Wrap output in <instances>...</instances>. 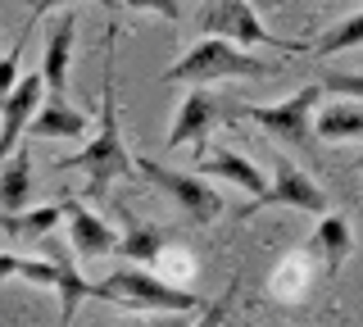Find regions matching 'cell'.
<instances>
[{"label":"cell","mask_w":363,"mask_h":327,"mask_svg":"<svg viewBox=\"0 0 363 327\" xmlns=\"http://www.w3.org/2000/svg\"><path fill=\"white\" fill-rule=\"evenodd\" d=\"M113 37H118V32H113ZM113 37H109V60H105V92H100V132L77 155L60 160V173H68V168H82L96 191L109 187V182H118V177H128L132 168H136V160L128 155V145H123V132H118V96H113Z\"/></svg>","instance_id":"6da1fadb"},{"label":"cell","mask_w":363,"mask_h":327,"mask_svg":"<svg viewBox=\"0 0 363 327\" xmlns=\"http://www.w3.org/2000/svg\"><path fill=\"white\" fill-rule=\"evenodd\" d=\"M268 73H277L272 60H259L255 50L204 32V41H196L186 55H177L164 69V82L168 87H209V82H227V77H268Z\"/></svg>","instance_id":"7a4b0ae2"},{"label":"cell","mask_w":363,"mask_h":327,"mask_svg":"<svg viewBox=\"0 0 363 327\" xmlns=\"http://www.w3.org/2000/svg\"><path fill=\"white\" fill-rule=\"evenodd\" d=\"M91 296L136 309V314H200L204 309L196 291H177L173 282L145 273V268H113L109 277L91 282Z\"/></svg>","instance_id":"3957f363"},{"label":"cell","mask_w":363,"mask_h":327,"mask_svg":"<svg viewBox=\"0 0 363 327\" xmlns=\"http://www.w3.org/2000/svg\"><path fill=\"white\" fill-rule=\"evenodd\" d=\"M318 100H323V82H309L295 96L277 100V105H241L236 118L259 123V128H264L272 141H281V145H309L313 141V109H318Z\"/></svg>","instance_id":"277c9868"},{"label":"cell","mask_w":363,"mask_h":327,"mask_svg":"<svg viewBox=\"0 0 363 327\" xmlns=\"http://www.w3.org/2000/svg\"><path fill=\"white\" fill-rule=\"evenodd\" d=\"M136 173H141L145 182H155L182 209V218L196 223V228H209V223L223 214V196L209 182H200L196 173H182V168H168L159 160H136Z\"/></svg>","instance_id":"5b68a950"},{"label":"cell","mask_w":363,"mask_h":327,"mask_svg":"<svg viewBox=\"0 0 363 327\" xmlns=\"http://www.w3.org/2000/svg\"><path fill=\"white\" fill-rule=\"evenodd\" d=\"M272 205L304 209V214H327V196H323V187H318V182H313L309 173H304L300 164H291L286 155H277V164H272V177H268V187L259 191L255 200H245V205L236 209V218H250L255 209H272Z\"/></svg>","instance_id":"8992f818"},{"label":"cell","mask_w":363,"mask_h":327,"mask_svg":"<svg viewBox=\"0 0 363 327\" xmlns=\"http://www.w3.org/2000/svg\"><path fill=\"white\" fill-rule=\"evenodd\" d=\"M41 105H45V77L41 73H23L14 82V92L0 96V164L18 150L23 132H28V123Z\"/></svg>","instance_id":"52a82bcc"},{"label":"cell","mask_w":363,"mask_h":327,"mask_svg":"<svg viewBox=\"0 0 363 327\" xmlns=\"http://www.w3.org/2000/svg\"><path fill=\"white\" fill-rule=\"evenodd\" d=\"M200 28L209 32V37L236 41V46H268V41H281L259 23V14H255L250 0H209L204 14H200Z\"/></svg>","instance_id":"ba28073f"},{"label":"cell","mask_w":363,"mask_h":327,"mask_svg":"<svg viewBox=\"0 0 363 327\" xmlns=\"http://www.w3.org/2000/svg\"><path fill=\"white\" fill-rule=\"evenodd\" d=\"M218 118H223V105L209 96V87H191V92L182 96L177 114H173V128H168V150H182V145L200 141Z\"/></svg>","instance_id":"9c48e42d"},{"label":"cell","mask_w":363,"mask_h":327,"mask_svg":"<svg viewBox=\"0 0 363 327\" xmlns=\"http://www.w3.org/2000/svg\"><path fill=\"white\" fill-rule=\"evenodd\" d=\"M73 37H77V14L73 5L60 9L45 41V60H41V77H45V96H64L68 92V69H73Z\"/></svg>","instance_id":"30bf717a"},{"label":"cell","mask_w":363,"mask_h":327,"mask_svg":"<svg viewBox=\"0 0 363 327\" xmlns=\"http://www.w3.org/2000/svg\"><path fill=\"white\" fill-rule=\"evenodd\" d=\"M64 223H68V241H73L77 259H100V255L118 250V232L100 214H91L82 200H68L64 205Z\"/></svg>","instance_id":"8fae6325"},{"label":"cell","mask_w":363,"mask_h":327,"mask_svg":"<svg viewBox=\"0 0 363 327\" xmlns=\"http://www.w3.org/2000/svg\"><path fill=\"white\" fill-rule=\"evenodd\" d=\"M28 132L37 141H82L91 132V118L82 114V109H73L64 96H45V105L32 114Z\"/></svg>","instance_id":"7c38bea8"},{"label":"cell","mask_w":363,"mask_h":327,"mask_svg":"<svg viewBox=\"0 0 363 327\" xmlns=\"http://www.w3.org/2000/svg\"><path fill=\"white\" fill-rule=\"evenodd\" d=\"M196 168H200L204 177H218V182L241 187L250 200H255L259 191L268 187V177L259 173V164H255V160H245V155H236V150H227V145H218V150H200Z\"/></svg>","instance_id":"4fadbf2b"},{"label":"cell","mask_w":363,"mask_h":327,"mask_svg":"<svg viewBox=\"0 0 363 327\" xmlns=\"http://www.w3.org/2000/svg\"><path fill=\"white\" fill-rule=\"evenodd\" d=\"M304 250L313 255V264L327 268V277H336L350 259V223L340 218V214H318V228H313Z\"/></svg>","instance_id":"5bb4252c"},{"label":"cell","mask_w":363,"mask_h":327,"mask_svg":"<svg viewBox=\"0 0 363 327\" xmlns=\"http://www.w3.org/2000/svg\"><path fill=\"white\" fill-rule=\"evenodd\" d=\"M313 132L323 141H363V100L354 96H340L332 105L313 109Z\"/></svg>","instance_id":"9a60e30c"},{"label":"cell","mask_w":363,"mask_h":327,"mask_svg":"<svg viewBox=\"0 0 363 327\" xmlns=\"http://www.w3.org/2000/svg\"><path fill=\"white\" fill-rule=\"evenodd\" d=\"M32 200V150L18 141V150L0 164V209H28Z\"/></svg>","instance_id":"2e32d148"},{"label":"cell","mask_w":363,"mask_h":327,"mask_svg":"<svg viewBox=\"0 0 363 327\" xmlns=\"http://www.w3.org/2000/svg\"><path fill=\"white\" fill-rule=\"evenodd\" d=\"M55 291H60V318L73 323V314L82 309V300H91V282L73 268V259L60 255V282H55Z\"/></svg>","instance_id":"e0dca14e"},{"label":"cell","mask_w":363,"mask_h":327,"mask_svg":"<svg viewBox=\"0 0 363 327\" xmlns=\"http://www.w3.org/2000/svg\"><path fill=\"white\" fill-rule=\"evenodd\" d=\"M354 46H363V9L350 14V18H340L327 37H318L313 46H304V50L309 55H340V50H354Z\"/></svg>","instance_id":"ac0fdd59"},{"label":"cell","mask_w":363,"mask_h":327,"mask_svg":"<svg viewBox=\"0 0 363 327\" xmlns=\"http://www.w3.org/2000/svg\"><path fill=\"white\" fill-rule=\"evenodd\" d=\"M309 264H313V255H309V250L291 255L286 264L277 268V277H272V291H277L281 300H300V296H304V287H309Z\"/></svg>","instance_id":"d6986e66"},{"label":"cell","mask_w":363,"mask_h":327,"mask_svg":"<svg viewBox=\"0 0 363 327\" xmlns=\"http://www.w3.org/2000/svg\"><path fill=\"white\" fill-rule=\"evenodd\" d=\"M118 255L141 259V264H155V259L164 255V232H159V228H141V223H132L128 236H118Z\"/></svg>","instance_id":"ffe728a7"},{"label":"cell","mask_w":363,"mask_h":327,"mask_svg":"<svg viewBox=\"0 0 363 327\" xmlns=\"http://www.w3.org/2000/svg\"><path fill=\"white\" fill-rule=\"evenodd\" d=\"M28 37H32V23L28 28H23L18 32V37H14V50H9V55H0V96H5V92H14V82H18V60H23V46H28Z\"/></svg>","instance_id":"44dd1931"},{"label":"cell","mask_w":363,"mask_h":327,"mask_svg":"<svg viewBox=\"0 0 363 327\" xmlns=\"http://www.w3.org/2000/svg\"><path fill=\"white\" fill-rule=\"evenodd\" d=\"M323 92L363 100V73H327V77H323Z\"/></svg>","instance_id":"7402d4cb"},{"label":"cell","mask_w":363,"mask_h":327,"mask_svg":"<svg viewBox=\"0 0 363 327\" xmlns=\"http://www.w3.org/2000/svg\"><path fill=\"white\" fill-rule=\"evenodd\" d=\"M128 9H150V14H159V18H182V0H123Z\"/></svg>","instance_id":"603a6c76"},{"label":"cell","mask_w":363,"mask_h":327,"mask_svg":"<svg viewBox=\"0 0 363 327\" xmlns=\"http://www.w3.org/2000/svg\"><path fill=\"white\" fill-rule=\"evenodd\" d=\"M64 5H73V0H28V23L37 28V18H45L50 9H64Z\"/></svg>","instance_id":"cb8c5ba5"},{"label":"cell","mask_w":363,"mask_h":327,"mask_svg":"<svg viewBox=\"0 0 363 327\" xmlns=\"http://www.w3.org/2000/svg\"><path fill=\"white\" fill-rule=\"evenodd\" d=\"M18 273H23V255L0 250V282H5V277H18Z\"/></svg>","instance_id":"d4e9b609"}]
</instances>
